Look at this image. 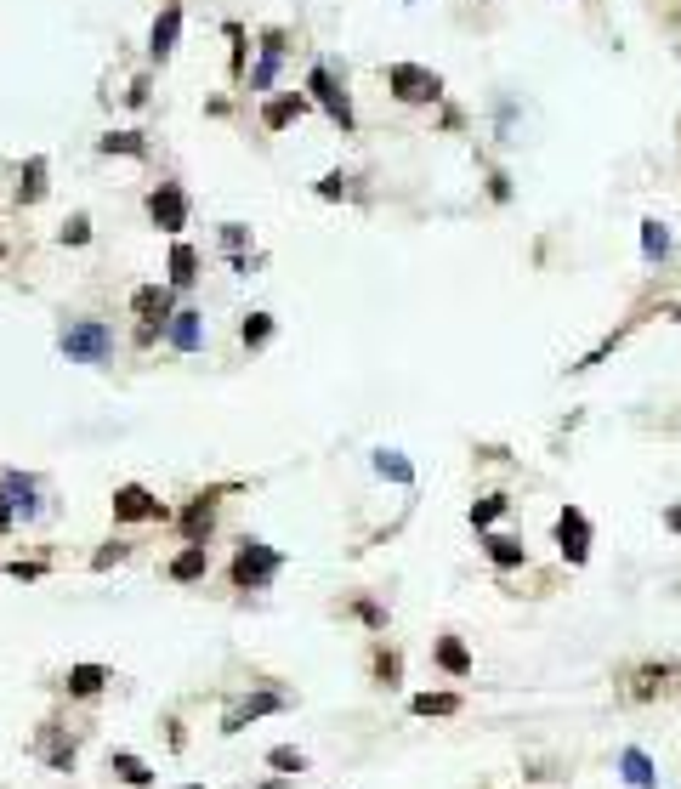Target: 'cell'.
<instances>
[{
    "mask_svg": "<svg viewBox=\"0 0 681 789\" xmlns=\"http://www.w3.org/2000/svg\"><path fill=\"white\" fill-rule=\"evenodd\" d=\"M307 97H313V103L330 114V125L341 131V137H352V131H358V114H352V91H347V69H335L330 57H318L313 69H307Z\"/></svg>",
    "mask_w": 681,
    "mask_h": 789,
    "instance_id": "6da1fadb",
    "label": "cell"
},
{
    "mask_svg": "<svg viewBox=\"0 0 681 789\" xmlns=\"http://www.w3.org/2000/svg\"><path fill=\"white\" fill-rule=\"evenodd\" d=\"M284 568V551L267 540H245L239 551H233V562H227V579H233V591H267L273 579H279Z\"/></svg>",
    "mask_w": 681,
    "mask_h": 789,
    "instance_id": "7a4b0ae2",
    "label": "cell"
},
{
    "mask_svg": "<svg viewBox=\"0 0 681 789\" xmlns=\"http://www.w3.org/2000/svg\"><path fill=\"white\" fill-rule=\"evenodd\" d=\"M57 352H63L69 364H108V358H114V330H108L103 318H69V324L57 330Z\"/></svg>",
    "mask_w": 681,
    "mask_h": 789,
    "instance_id": "3957f363",
    "label": "cell"
},
{
    "mask_svg": "<svg viewBox=\"0 0 681 789\" xmlns=\"http://www.w3.org/2000/svg\"><path fill=\"white\" fill-rule=\"evenodd\" d=\"M386 91L398 103H437L443 97V74L420 69V63H386Z\"/></svg>",
    "mask_w": 681,
    "mask_h": 789,
    "instance_id": "277c9868",
    "label": "cell"
},
{
    "mask_svg": "<svg viewBox=\"0 0 681 789\" xmlns=\"http://www.w3.org/2000/svg\"><path fill=\"white\" fill-rule=\"evenodd\" d=\"M557 551L568 568H585L591 562V517L579 506H562L557 511Z\"/></svg>",
    "mask_w": 681,
    "mask_h": 789,
    "instance_id": "5b68a950",
    "label": "cell"
},
{
    "mask_svg": "<svg viewBox=\"0 0 681 789\" xmlns=\"http://www.w3.org/2000/svg\"><path fill=\"white\" fill-rule=\"evenodd\" d=\"M227 489H233V483H216V489L193 494L188 511L176 517V528H182V540H188V545H210V528H216V506H222V494H227Z\"/></svg>",
    "mask_w": 681,
    "mask_h": 789,
    "instance_id": "8992f818",
    "label": "cell"
},
{
    "mask_svg": "<svg viewBox=\"0 0 681 789\" xmlns=\"http://www.w3.org/2000/svg\"><path fill=\"white\" fill-rule=\"evenodd\" d=\"M148 222H154L159 233H182L188 228V193H182V182H159L154 193H148Z\"/></svg>",
    "mask_w": 681,
    "mask_h": 789,
    "instance_id": "52a82bcc",
    "label": "cell"
},
{
    "mask_svg": "<svg viewBox=\"0 0 681 789\" xmlns=\"http://www.w3.org/2000/svg\"><path fill=\"white\" fill-rule=\"evenodd\" d=\"M284 693H273V687H262V693H245V699H233L227 704V716H222V733L233 738V733H245L250 721H262V716H273V710H284Z\"/></svg>",
    "mask_w": 681,
    "mask_h": 789,
    "instance_id": "ba28073f",
    "label": "cell"
},
{
    "mask_svg": "<svg viewBox=\"0 0 681 789\" xmlns=\"http://www.w3.org/2000/svg\"><path fill=\"white\" fill-rule=\"evenodd\" d=\"M165 517H171V511L159 506L142 483H120V489H114V523H165Z\"/></svg>",
    "mask_w": 681,
    "mask_h": 789,
    "instance_id": "9c48e42d",
    "label": "cell"
},
{
    "mask_svg": "<svg viewBox=\"0 0 681 789\" xmlns=\"http://www.w3.org/2000/svg\"><path fill=\"white\" fill-rule=\"evenodd\" d=\"M279 63H284V29H262V63L245 74L250 97H267V91H273V80H279Z\"/></svg>",
    "mask_w": 681,
    "mask_h": 789,
    "instance_id": "30bf717a",
    "label": "cell"
},
{
    "mask_svg": "<svg viewBox=\"0 0 681 789\" xmlns=\"http://www.w3.org/2000/svg\"><path fill=\"white\" fill-rule=\"evenodd\" d=\"M176 40H182V0H165V12H159L154 29H148V57H154V63H171Z\"/></svg>",
    "mask_w": 681,
    "mask_h": 789,
    "instance_id": "8fae6325",
    "label": "cell"
},
{
    "mask_svg": "<svg viewBox=\"0 0 681 789\" xmlns=\"http://www.w3.org/2000/svg\"><path fill=\"white\" fill-rule=\"evenodd\" d=\"M670 687H681V665H636L625 693L636 704H647V699H659V693H670Z\"/></svg>",
    "mask_w": 681,
    "mask_h": 789,
    "instance_id": "7c38bea8",
    "label": "cell"
},
{
    "mask_svg": "<svg viewBox=\"0 0 681 789\" xmlns=\"http://www.w3.org/2000/svg\"><path fill=\"white\" fill-rule=\"evenodd\" d=\"M131 313L142 318V324H171V313H176V290L171 284H142V290H131Z\"/></svg>",
    "mask_w": 681,
    "mask_h": 789,
    "instance_id": "4fadbf2b",
    "label": "cell"
},
{
    "mask_svg": "<svg viewBox=\"0 0 681 789\" xmlns=\"http://www.w3.org/2000/svg\"><path fill=\"white\" fill-rule=\"evenodd\" d=\"M35 755L46 761L52 772H74V761H80V750H74V738L57 727V721H46L40 727V738H35Z\"/></svg>",
    "mask_w": 681,
    "mask_h": 789,
    "instance_id": "5bb4252c",
    "label": "cell"
},
{
    "mask_svg": "<svg viewBox=\"0 0 681 789\" xmlns=\"http://www.w3.org/2000/svg\"><path fill=\"white\" fill-rule=\"evenodd\" d=\"M165 341H171L176 352H199L205 347V313H199V307H176L171 324H165Z\"/></svg>",
    "mask_w": 681,
    "mask_h": 789,
    "instance_id": "9a60e30c",
    "label": "cell"
},
{
    "mask_svg": "<svg viewBox=\"0 0 681 789\" xmlns=\"http://www.w3.org/2000/svg\"><path fill=\"white\" fill-rule=\"evenodd\" d=\"M313 97H307V91H284V97H273V103L262 108V125L267 131H290V125L301 120V114H313Z\"/></svg>",
    "mask_w": 681,
    "mask_h": 789,
    "instance_id": "2e32d148",
    "label": "cell"
},
{
    "mask_svg": "<svg viewBox=\"0 0 681 789\" xmlns=\"http://www.w3.org/2000/svg\"><path fill=\"white\" fill-rule=\"evenodd\" d=\"M165 574H171L176 585H193V579H205V574H210V545H182V551L171 557V568H165Z\"/></svg>",
    "mask_w": 681,
    "mask_h": 789,
    "instance_id": "e0dca14e",
    "label": "cell"
},
{
    "mask_svg": "<svg viewBox=\"0 0 681 789\" xmlns=\"http://www.w3.org/2000/svg\"><path fill=\"white\" fill-rule=\"evenodd\" d=\"M46 176H52V165H46L40 154L23 159V171H18V205H40V199H46V188H52Z\"/></svg>",
    "mask_w": 681,
    "mask_h": 789,
    "instance_id": "ac0fdd59",
    "label": "cell"
},
{
    "mask_svg": "<svg viewBox=\"0 0 681 789\" xmlns=\"http://www.w3.org/2000/svg\"><path fill=\"white\" fill-rule=\"evenodd\" d=\"M108 772H114L120 784H131V789H148V784H154V767H148L142 755H131V750H108Z\"/></svg>",
    "mask_w": 681,
    "mask_h": 789,
    "instance_id": "d6986e66",
    "label": "cell"
},
{
    "mask_svg": "<svg viewBox=\"0 0 681 789\" xmlns=\"http://www.w3.org/2000/svg\"><path fill=\"white\" fill-rule=\"evenodd\" d=\"M432 659H437V670H449V676H472V670H477V659L466 653V642H460V636H437Z\"/></svg>",
    "mask_w": 681,
    "mask_h": 789,
    "instance_id": "ffe728a7",
    "label": "cell"
},
{
    "mask_svg": "<svg viewBox=\"0 0 681 789\" xmlns=\"http://www.w3.org/2000/svg\"><path fill=\"white\" fill-rule=\"evenodd\" d=\"M114 682V676H108V665H69V699H97V693H103V687Z\"/></svg>",
    "mask_w": 681,
    "mask_h": 789,
    "instance_id": "44dd1931",
    "label": "cell"
},
{
    "mask_svg": "<svg viewBox=\"0 0 681 789\" xmlns=\"http://www.w3.org/2000/svg\"><path fill=\"white\" fill-rule=\"evenodd\" d=\"M0 489H6V500H12L23 517H35V511H40V500H35V494H40V477H29V472H6V477H0Z\"/></svg>",
    "mask_w": 681,
    "mask_h": 789,
    "instance_id": "7402d4cb",
    "label": "cell"
},
{
    "mask_svg": "<svg viewBox=\"0 0 681 789\" xmlns=\"http://www.w3.org/2000/svg\"><path fill=\"white\" fill-rule=\"evenodd\" d=\"M199 284V250L188 239H176L171 245V290H193Z\"/></svg>",
    "mask_w": 681,
    "mask_h": 789,
    "instance_id": "603a6c76",
    "label": "cell"
},
{
    "mask_svg": "<svg viewBox=\"0 0 681 789\" xmlns=\"http://www.w3.org/2000/svg\"><path fill=\"white\" fill-rule=\"evenodd\" d=\"M483 551H489L494 568H523L528 562V545L511 540V534H483Z\"/></svg>",
    "mask_w": 681,
    "mask_h": 789,
    "instance_id": "cb8c5ba5",
    "label": "cell"
},
{
    "mask_svg": "<svg viewBox=\"0 0 681 789\" xmlns=\"http://www.w3.org/2000/svg\"><path fill=\"white\" fill-rule=\"evenodd\" d=\"M619 772H625V784H630V789H659V772H653L647 750H636V744L619 755Z\"/></svg>",
    "mask_w": 681,
    "mask_h": 789,
    "instance_id": "d4e9b609",
    "label": "cell"
},
{
    "mask_svg": "<svg viewBox=\"0 0 681 789\" xmlns=\"http://www.w3.org/2000/svg\"><path fill=\"white\" fill-rule=\"evenodd\" d=\"M97 154H125V159H148V137H142V131H108V137H97Z\"/></svg>",
    "mask_w": 681,
    "mask_h": 789,
    "instance_id": "484cf974",
    "label": "cell"
},
{
    "mask_svg": "<svg viewBox=\"0 0 681 789\" xmlns=\"http://www.w3.org/2000/svg\"><path fill=\"white\" fill-rule=\"evenodd\" d=\"M670 256V228H664L659 216H647L642 222V262H664Z\"/></svg>",
    "mask_w": 681,
    "mask_h": 789,
    "instance_id": "4316f807",
    "label": "cell"
},
{
    "mask_svg": "<svg viewBox=\"0 0 681 789\" xmlns=\"http://www.w3.org/2000/svg\"><path fill=\"white\" fill-rule=\"evenodd\" d=\"M409 710L415 716H460V693H415Z\"/></svg>",
    "mask_w": 681,
    "mask_h": 789,
    "instance_id": "83f0119b",
    "label": "cell"
},
{
    "mask_svg": "<svg viewBox=\"0 0 681 789\" xmlns=\"http://www.w3.org/2000/svg\"><path fill=\"white\" fill-rule=\"evenodd\" d=\"M216 239H222V250H227V256H233V267H239V273H250V262H245L250 228H245V222H222V233H216Z\"/></svg>",
    "mask_w": 681,
    "mask_h": 789,
    "instance_id": "f1b7e54d",
    "label": "cell"
},
{
    "mask_svg": "<svg viewBox=\"0 0 681 789\" xmlns=\"http://www.w3.org/2000/svg\"><path fill=\"white\" fill-rule=\"evenodd\" d=\"M506 511H511V500H506V494H483V500L472 506V528H477V534H489V528L500 523Z\"/></svg>",
    "mask_w": 681,
    "mask_h": 789,
    "instance_id": "f546056e",
    "label": "cell"
},
{
    "mask_svg": "<svg viewBox=\"0 0 681 789\" xmlns=\"http://www.w3.org/2000/svg\"><path fill=\"white\" fill-rule=\"evenodd\" d=\"M273 330H279V324H273V313H245V324H239V335H245L250 352L267 347V341H273Z\"/></svg>",
    "mask_w": 681,
    "mask_h": 789,
    "instance_id": "4dcf8cb0",
    "label": "cell"
},
{
    "mask_svg": "<svg viewBox=\"0 0 681 789\" xmlns=\"http://www.w3.org/2000/svg\"><path fill=\"white\" fill-rule=\"evenodd\" d=\"M375 472H381L386 483H415V466H409L398 449H381V455H375Z\"/></svg>",
    "mask_w": 681,
    "mask_h": 789,
    "instance_id": "1f68e13d",
    "label": "cell"
},
{
    "mask_svg": "<svg viewBox=\"0 0 681 789\" xmlns=\"http://www.w3.org/2000/svg\"><path fill=\"white\" fill-rule=\"evenodd\" d=\"M375 682H381V687H398L403 682V653L398 648H375Z\"/></svg>",
    "mask_w": 681,
    "mask_h": 789,
    "instance_id": "d6a6232c",
    "label": "cell"
},
{
    "mask_svg": "<svg viewBox=\"0 0 681 789\" xmlns=\"http://www.w3.org/2000/svg\"><path fill=\"white\" fill-rule=\"evenodd\" d=\"M222 29H227V40H233V57H227V69H233V80H245V46H250L245 23H239V18H227Z\"/></svg>",
    "mask_w": 681,
    "mask_h": 789,
    "instance_id": "836d02e7",
    "label": "cell"
},
{
    "mask_svg": "<svg viewBox=\"0 0 681 789\" xmlns=\"http://www.w3.org/2000/svg\"><path fill=\"white\" fill-rule=\"evenodd\" d=\"M267 767H279L284 778H301V772H307V755L290 750V744H273V750H267Z\"/></svg>",
    "mask_w": 681,
    "mask_h": 789,
    "instance_id": "e575fe53",
    "label": "cell"
},
{
    "mask_svg": "<svg viewBox=\"0 0 681 789\" xmlns=\"http://www.w3.org/2000/svg\"><path fill=\"white\" fill-rule=\"evenodd\" d=\"M63 245H91V216L86 211H74L69 222H63V233H57Z\"/></svg>",
    "mask_w": 681,
    "mask_h": 789,
    "instance_id": "d590c367",
    "label": "cell"
},
{
    "mask_svg": "<svg viewBox=\"0 0 681 789\" xmlns=\"http://www.w3.org/2000/svg\"><path fill=\"white\" fill-rule=\"evenodd\" d=\"M347 193H352V176H347V171L318 176V199H347Z\"/></svg>",
    "mask_w": 681,
    "mask_h": 789,
    "instance_id": "8d00e7d4",
    "label": "cell"
},
{
    "mask_svg": "<svg viewBox=\"0 0 681 789\" xmlns=\"http://www.w3.org/2000/svg\"><path fill=\"white\" fill-rule=\"evenodd\" d=\"M125 557H131V545H125V540H108L103 551H97V557H91V568H97V574H103V568H114V562H125Z\"/></svg>",
    "mask_w": 681,
    "mask_h": 789,
    "instance_id": "74e56055",
    "label": "cell"
},
{
    "mask_svg": "<svg viewBox=\"0 0 681 789\" xmlns=\"http://www.w3.org/2000/svg\"><path fill=\"white\" fill-rule=\"evenodd\" d=\"M352 614L364 619L369 631H386V608H381V602H369V597H364V602H352Z\"/></svg>",
    "mask_w": 681,
    "mask_h": 789,
    "instance_id": "f35d334b",
    "label": "cell"
},
{
    "mask_svg": "<svg viewBox=\"0 0 681 789\" xmlns=\"http://www.w3.org/2000/svg\"><path fill=\"white\" fill-rule=\"evenodd\" d=\"M6 574L29 585V579H40V574H46V562H6Z\"/></svg>",
    "mask_w": 681,
    "mask_h": 789,
    "instance_id": "ab89813d",
    "label": "cell"
},
{
    "mask_svg": "<svg viewBox=\"0 0 681 789\" xmlns=\"http://www.w3.org/2000/svg\"><path fill=\"white\" fill-rule=\"evenodd\" d=\"M489 199H494V205H506V199H511V176H506V171L489 176Z\"/></svg>",
    "mask_w": 681,
    "mask_h": 789,
    "instance_id": "60d3db41",
    "label": "cell"
},
{
    "mask_svg": "<svg viewBox=\"0 0 681 789\" xmlns=\"http://www.w3.org/2000/svg\"><path fill=\"white\" fill-rule=\"evenodd\" d=\"M12 523H18V506L6 500V489H0V534H12Z\"/></svg>",
    "mask_w": 681,
    "mask_h": 789,
    "instance_id": "b9f144b4",
    "label": "cell"
},
{
    "mask_svg": "<svg viewBox=\"0 0 681 789\" xmlns=\"http://www.w3.org/2000/svg\"><path fill=\"white\" fill-rule=\"evenodd\" d=\"M125 103H131V108H142V103H148V74H142V80H131V91H125Z\"/></svg>",
    "mask_w": 681,
    "mask_h": 789,
    "instance_id": "7bdbcfd3",
    "label": "cell"
},
{
    "mask_svg": "<svg viewBox=\"0 0 681 789\" xmlns=\"http://www.w3.org/2000/svg\"><path fill=\"white\" fill-rule=\"evenodd\" d=\"M159 335H165V330H159V324H137V347H154Z\"/></svg>",
    "mask_w": 681,
    "mask_h": 789,
    "instance_id": "ee69618b",
    "label": "cell"
},
{
    "mask_svg": "<svg viewBox=\"0 0 681 789\" xmlns=\"http://www.w3.org/2000/svg\"><path fill=\"white\" fill-rule=\"evenodd\" d=\"M659 523H664V534H681V500H676V506H670V511H664Z\"/></svg>",
    "mask_w": 681,
    "mask_h": 789,
    "instance_id": "f6af8a7d",
    "label": "cell"
},
{
    "mask_svg": "<svg viewBox=\"0 0 681 789\" xmlns=\"http://www.w3.org/2000/svg\"><path fill=\"white\" fill-rule=\"evenodd\" d=\"M182 789H199V784H182Z\"/></svg>",
    "mask_w": 681,
    "mask_h": 789,
    "instance_id": "bcb514c9",
    "label": "cell"
},
{
    "mask_svg": "<svg viewBox=\"0 0 681 789\" xmlns=\"http://www.w3.org/2000/svg\"><path fill=\"white\" fill-rule=\"evenodd\" d=\"M403 6H415V0H403Z\"/></svg>",
    "mask_w": 681,
    "mask_h": 789,
    "instance_id": "7dc6e473",
    "label": "cell"
},
{
    "mask_svg": "<svg viewBox=\"0 0 681 789\" xmlns=\"http://www.w3.org/2000/svg\"><path fill=\"white\" fill-rule=\"evenodd\" d=\"M0 477H6V472H0Z\"/></svg>",
    "mask_w": 681,
    "mask_h": 789,
    "instance_id": "c3c4849f",
    "label": "cell"
}]
</instances>
